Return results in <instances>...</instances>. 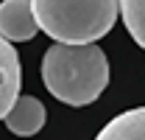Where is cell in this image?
<instances>
[{
  "instance_id": "cell-1",
  "label": "cell",
  "mask_w": 145,
  "mask_h": 140,
  "mask_svg": "<svg viewBox=\"0 0 145 140\" xmlns=\"http://www.w3.org/2000/svg\"><path fill=\"white\" fill-rule=\"evenodd\" d=\"M42 81L67 106H87L109 84V59L98 45H50L42 56Z\"/></svg>"
},
{
  "instance_id": "cell-4",
  "label": "cell",
  "mask_w": 145,
  "mask_h": 140,
  "mask_svg": "<svg viewBox=\"0 0 145 140\" xmlns=\"http://www.w3.org/2000/svg\"><path fill=\"white\" fill-rule=\"evenodd\" d=\"M20 81H22L20 56L14 51V45L0 36V121H6V115L11 112V106L17 104Z\"/></svg>"
},
{
  "instance_id": "cell-6",
  "label": "cell",
  "mask_w": 145,
  "mask_h": 140,
  "mask_svg": "<svg viewBox=\"0 0 145 140\" xmlns=\"http://www.w3.org/2000/svg\"><path fill=\"white\" fill-rule=\"evenodd\" d=\"M95 140H145V106L120 112L95 135Z\"/></svg>"
},
{
  "instance_id": "cell-2",
  "label": "cell",
  "mask_w": 145,
  "mask_h": 140,
  "mask_svg": "<svg viewBox=\"0 0 145 140\" xmlns=\"http://www.w3.org/2000/svg\"><path fill=\"white\" fill-rule=\"evenodd\" d=\"M39 31L56 45H95L120 17L117 0H34Z\"/></svg>"
},
{
  "instance_id": "cell-7",
  "label": "cell",
  "mask_w": 145,
  "mask_h": 140,
  "mask_svg": "<svg viewBox=\"0 0 145 140\" xmlns=\"http://www.w3.org/2000/svg\"><path fill=\"white\" fill-rule=\"evenodd\" d=\"M120 17L126 22V31L131 34V39L145 51V0H123Z\"/></svg>"
},
{
  "instance_id": "cell-3",
  "label": "cell",
  "mask_w": 145,
  "mask_h": 140,
  "mask_svg": "<svg viewBox=\"0 0 145 140\" xmlns=\"http://www.w3.org/2000/svg\"><path fill=\"white\" fill-rule=\"evenodd\" d=\"M39 22L31 0H3L0 3V36L6 42H25L34 39Z\"/></svg>"
},
{
  "instance_id": "cell-5",
  "label": "cell",
  "mask_w": 145,
  "mask_h": 140,
  "mask_svg": "<svg viewBox=\"0 0 145 140\" xmlns=\"http://www.w3.org/2000/svg\"><path fill=\"white\" fill-rule=\"evenodd\" d=\"M48 121V112H45V104L34 98V95H20L17 104L11 106V112L6 115V126L11 135L17 137H34L36 132L45 126Z\"/></svg>"
}]
</instances>
